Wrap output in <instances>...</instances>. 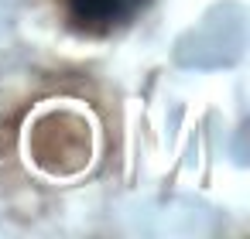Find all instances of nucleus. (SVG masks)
<instances>
[{
    "label": "nucleus",
    "instance_id": "f257e3e1",
    "mask_svg": "<svg viewBox=\"0 0 250 239\" xmlns=\"http://www.w3.org/2000/svg\"><path fill=\"white\" fill-rule=\"evenodd\" d=\"M147 0H69V18L83 31H110L127 24Z\"/></svg>",
    "mask_w": 250,
    "mask_h": 239
}]
</instances>
